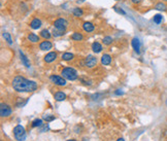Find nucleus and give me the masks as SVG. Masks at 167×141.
Segmentation results:
<instances>
[{
  "label": "nucleus",
  "mask_w": 167,
  "mask_h": 141,
  "mask_svg": "<svg viewBox=\"0 0 167 141\" xmlns=\"http://www.w3.org/2000/svg\"><path fill=\"white\" fill-rule=\"evenodd\" d=\"M154 9L156 10H159V12H166L167 5L165 4V2L164 1H160V2H157V3L155 4Z\"/></svg>",
  "instance_id": "obj_17"
},
{
  "label": "nucleus",
  "mask_w": 167,
  "mask_h": 141,
  "mask_svg": "<svg viewBox=\"0 0 167 141\" xmlns=\"http://www.w3.org/2000/svg\"><path fill=\"white\" fill-rule=\"evenodd\" d=\"M166 105H167V101H166Z\"/></svg>",
  "instance_id": "obj_39"
},
{
  "label": "nucleus",
  "mask_w": 167,
  "mask_h": 141,
  "mask_svg": "<svg viewBox=\"0 0 167 141\" xmlns=\"http://www.w3.org/2000/svg\"><path fill=\"white\" fill-rule=\"evenodd\" d=\"M115 94L117 95V96H121V95H124V92H122V90H117L115 92Z\"/></svg>",
  "instance_id": "obj_32"
},
{
  "label": "nucleus",
  "mask_w": 167,
  "mask_h": 141,
  "mask_svg": "<svg viewBox=\"0 0 167 141\" xmlns=\"http://www.w3.org/2000/svg\"><path fill=\"white\" fill-rule=\"evenodd\" d=\"M62 60L63 61H66V62H68V61H71L72 59L74 58V55L73 54H71V53H64L63 55H62Z\"/></svg>",
  "instance_id": "obj_22"
},
{
  "label": "nucleus",
  "mask_w": 167,
  "mask_h": 141,
  "mask_svg": "<svg viewBox=\"0 0 167 141\" xmlns=\"http://www.w3.org/2000/svg\"><path fill=\"white\" fill-rule=\"evenodd\" d=\"M20 59H21V61H22L24 66H26L27 68H30V66H31L30 61H29V59L25 56V54H24L22 51H20Z\"/></svg>",
  "instance_id": "obj_15"
},
{
  "label": "nucleus",
  "mask_w": 167,
  "mask_h": 141,
  "mask_svg": "<svg viewBox=\"0 0 167 141\" xmlns=\"http://www.w3.org/2000/svg\"><path fill=\"white\" fill-rule=\"evenodd\" d=\"M27 39L32 43H37L40 40V36L36 35L35 33H29L27 35Z\"/></svg>",
  "instance_id": "obj_19"
},
{
  "label": "nucleus",
  "mask_w": 167,
  "mask_h": 141,
  "mask_svg": "<svg viewBox=\"0 0 167 141\" xmlns=\"http://www.w3.org/2000/svg\"><path fill=\"white\" fill-rule=\"evenodd\" d=\"M39 36L41 37V38H44V39L50 40L51 37L53 36V34L51 33V32L48 31V29H42V30L40 31V33H39Z\"/></svg>",
  "instance_id": "obj_18"
},
{
  "label": "nucleus",
  "mask_w": 167,
  "mask_h": 141,
  "mask_svg": "<svg viewBox=\"0 0 167 141\" xmlns=\"http://www.w3.org/2000/svg\"><path fill=\"white\" fill-rule=\"evenodd\" d=\"M50 79L54 85H56L58 86H65L67 85L65 78L63 76H60V75H57V74H52L50 76Z\"/></svg>",
  "instance_id": "obj_6"
},
{
  "label": "nucleus",
  "mask_w": 167,
  "mask_h": 141,
  "mask_svg": "<svg viewBox=\"0 0 167 141\" xmlns=\"http://www.w3.org/2000/svg\"><path fill=\"white\" fill-rule=\"evenodd\" d=\"M56 116L55 115H44V116H42V120L48 122V123H50V122H53L55 121Z\"/></svg>",
  "instance_id": "obj_29"
},
{
  "label": "nucleus",
  "mask_w": 167,
  "mask_h": 141,
  "mask_svg": "<svg viewBox=\"0 0 167 141\" xmlns=\"http://www.w3.org/2000/svg\"><path fill=\"white\" fill-rule=\"evenodd\" d=\"M72 15H73L75 18H80L84 15V10L83 9H80V7H74V9H72Z\"/></svg>",
  "instance_id": "obj_20"
},
{
  "label": "nucleus",
  "mask_w": 167,
  "mask_h": 141,
  "mask_svg": "<svg viewBox=\"0 0 167 141\" xmlns=\"http://www.w3.org/2000/svg\"><path fill=\"white\" fill-rule=\"evenodd\" d=\"M12 89L18 93H33L37 90V83L34 80H30L28 78L18 75L15 76L12 81Z\"/></svg>",
  "instance_id": "obj_1"
},
{
  "label": "nucleus",
  "mask_w": 167,
  "mask_h": 141,
  "mask_svg": "<svg viewBox=\"0 0 167 141\" xmlns=\"http://www.w3.org/2000/svg\"><path fill=\"white\" fill-rule=\"evenodd\" d=\"M153 22H154L156 25H160V24L163 22L162 15H160V13H157V15H155L154 18H153Z\"/></svg>",
  "instance_id": "obj_23"
},
{
  "label": "nucleus",
  "mask_w": 167,
  "mask_h": 141,
  "mask_svg": "<svg viewBox=\"0 0 167 141\" xmlns=\"http://www.w3.org/2000/svg\"><path fill=\"white\" fill-rule=\"evenodd\" d=\"M101 64L104 65V66H108L112 63V56L108 55V54H104L101 57Z\"/></svg>",
  "instance_id": "obj_14"
},
{
  "label": "nucleus",
  "mask_w": 167,
  "mask_h": 141,
  "mask_svg": "<svg viewBox=\"0 0 167 141\" xmlns=\"http://www.w3.org/2000/svg\"><path fill=\"white\" fill-rule=\"evenodd\" d=\"M2 36H3V38L5 39V41L9 43V45L12 44V35H10L9 32H3V34H2Z\"/></svg>",
  "instance_id": "obj_24"
},
{
  "label": "nucleus",
  "mask_w": 167,
  "mask_h": 141,
  "mask_svg": "<svg viewBox=\"0 0 167 141\" xmlns=\"http://www.w3.org/2000/svg\"><path fill=\"white\" fill-rule=\"evenodd\" d=\"M80 83H83V85H85V86H92V83H93V81L91 80V79H89V78L87 77H85V76H82V77H80Z\"/></svg>",
  "instance_id": "obj_26"
},
{
  "label": "nucleus",
  "mask_w": 167,
  "mask_h": 141,
  "mask_svg": "<svg viewBox=\"0 0 167 141\" xmlns=\"http://www.w3.org/2000/svg\"><path fill=\"white\" fill-rule=\"evenodd\" d=\"M131 45H132V48H133V50H134L135 53H137V54L140 53L141 42H140V40H139V38H137V37H134V38H132Z\"/></svg>",
  "instance_id": "obj_8"
},
{
  "label": "nucleus",
  "mask_w": 167,
  "mask_h": 141,
  "mask_svg": "<svg viewBox=\"0 0 167 141\" xmlns=\"http://www.w3.org/2000/svg\"><path fill=\"white\" fill-rule=\"evenodd\" d=\"M71 39L74 40V41H82V40H84V35L80 32H74L71 35Z\"/></svg>",
  "instance_id": "obj_21"
},
{
  "label": "nucleus",
  "mask_w": 167,
  "mask_h": 141,
  "mask_svg": "<svg viewBox=\"0 0 167 141\" xmlns=\"http://www.w3.org/2000/svg\"><path fill=\"white\" fill-rule=\"evenodd\" d=\"M61 76H63L66 80L74 81L79 78V74L75 69L71 68V67H65L61 70Z\"/></svg>",
  "instance_id": "obj_2"
},
{
  "label": "nucleus",
  "mask_w": 167,
  "mask_h": 141,
  "mask_svg": "<svg viewBox=\"0 0 167 141\" xmlns=\"http://www.w3.org/2000/svg\"><path fill=\"white\" fill-rule=\"evenodd\" d=\"M150 1H154V0H150Z\"/></svg>",
  "instance_id": "obj_38"
},
{
  "label": "nucleus",
  "mask_w": 167,
  "mask_h": 141,
  "mask_svg": "<svg viewBox=\"0 0 167 141\" xmlns=\"http://www.w3.org/2000/svg\"><path fill=\"white\" fill-rule=\"evenodd\" d=\"M117 141H125V140H124V138H119Z\"/></svg>",
  "instance_id": "obj_34"
},
{
  "label": "nucleus",
  "mask_w": 167,
  "mask_h": 141,
  "mask_svg": "<svg viewBox=\"0 0 167 141\" xmlns=\"http://www.w3.org/2000/svg\"><path fill=\"white\" fill-rule=\"evenodd\" d=\"M52 48H53V43L50 41V40H47V39H44V41H41L39 43V48H40V51H50V50H52Z\"/></svg>",
  "instance_id": "obj_10"
},
{
  "label": "nucleus",
  "mask_w": 167,
  "mask_h": 141,
  "mask_svg": "<svg viewBox=\"0 0 167 141\" xmlns=\"http://www.w3.org/2000/svg\"><path fill=\"white\" fill-rule=\"evenodd\" d=\"M163 1H164V2H167V0H163Z\"/></svg>",
  "instance_id": "obj_37"
},
{
  "label": "nucleus",
  "mask_w": 167,
  "mask_h": 141,
  "mask_svg": "<svg viewBox=\"0 0 167 141\" xmlns=\"http://www.w3.org/2000/svg\"><path fill=\"white\" fill-rule=\"evenodd\" d=\"M39 131L40 132H41V133H44V132H45V131H48V129H50V128H48V125L47 124V125H42V126L41 127H39Z\"/></svg>",
  "instance_id": "obj_31"
},
{
  "label": "nucleus",
  "mask_w": 167,
  "mask_h": 141,
  "mask_svg": "<svg viewBox=\"0 0 167 141\" xmlns=\"http://www.w3.org/2000/svg\"><path fill=\"white\" fill-rule=\"evenodd\" d=\"M54 28L58 29V30L60 31L66 32L67 28H68V21H67L66 19L59 18L54 22Z\"/></svg>",
  "instance_id": "obj_4"
},
{
  "label": "nucleus",
  "mask_w": 167,
  "mask_h": 141,
  "mask_svg": "<svg viewBox=\"0 0 167 141\" xmlns=\"http://www.w3.org/2000/svg\"><path fill=\"white\" fill-rule=\"evenodd\" d=\"M0 141H2V140H0Z\"/></svg>",
  "instance_id": "obj_40"
},
{
  "label": "nucleus",
  "mask_w": 167,
  "mask_h": 141,
  "mask_svg": "<svg viewBox=\"0 0 167 141\" xmlns=\"http://www.w3.org/2000/svg\"><path fill=\"white\" fill-rule=\"evenodd\" d=\"M112 9H115V12H117L118 13H120V15L126 16V12H125V10H123L122 9H119V7H117V6H114Z\"/></svg>",
  "instance_id": "obj_30"
},
{
  "label": "nucleus",
  "mask_w": 167,
  "mask_h": 141,
  "mask_svg": "<svg viewBox=\"0 0 167 141\" xmlns=\"http://www.w3.org/2000/svg\"><path fill=\"white\" fill-rule=\"evenodd\" d=\"M42 125L44 124H42L41 118H35V120L32 122L31 126H32V128H39V127H41Z\"/></svg>",
  "instance_id": "obj_25"
},
{
  "label": "nucleus",
  "mask_w": 167,
  "mask_h": 141,
  "mask_svg": "<svg viewBox=\"0 0 167 141\" xmlns=\"http://www.w3.org/2000/svg\"><path fill=\"white\" fill-rule=\"evenodd\" d=\"M57 57H58V54L56 53V51H50V53H48L47 55L44 57V60L45 63H53L54 61H56Z\"/></svg>",
  "instance_id": "obj_9"
},
{
  "label": "nucleus",
  "mask_w": 167,
  "mask_h": 141,
  "mask_svg": "<svg viewBox=\"0 0 167 141\" xmlns=\"http://www.w3.org/2000/svg\"><path fill=\"white\" fill-rule=\"evenodd\" d=\"M97 63H98V59L93 55H88L85 58V60H84V65L89 69L94 68L97 65Z\"/></svg>",
  "instance_id": "obj_5"
},
{
  "label": "nucleus",
  "mask_w": 167,
  "mask_h": 141,
  "mask_svg": "<svg viewBox=\"0 0 167 141\" xmlns=\"http://www.w3.org/2000/svg\"><path fill=\"white\" fill-rule=\"evenodd\" d=\"M52 34H53V36L55 37V38H57V37H61V36H63V35L65 34V32L60 31V30H58V29L54 28V29H53V31H52Z\"/></svg>",
  "instance_id": "obj_27"
},
{
  "label": "nucleus",
  "mask_w": 167,
  "mask_h": 141,
  "mask_svg": "<svg viewBox=\"0 0 167 141\" xmlns=\"http://www.w3.org/2000/svg\"><path fill=\"white\" fill-rule=\"evenodd\" d=\"M13 136H15L16 140L18 141H25L27 138L26 130L23 126L21 125H17V126L13 128Z\"/></svg>",
  "instance_id": "obj_3"
},
{
  "label": "nucleus",
  "mask_w": 167,
  "mask_h": 141,
  "mask_svg": "<svg viewBox=\"0 0 167 141\" xmlns=\"http://www.w3.org/2000/svg\"><path fill=\"white\" fill-rule=\"evenodd\" d=\"M12 109L6 103H1L0 104V115L1 118H9V115H12Z\"/></svg>",
  "instance_id": "obj_7"
},
{
  "label": "nucleus",
  "mask_w": 167,
  "mask_h": 141,
  "mask_svg": "<svg viewBox=\"0 0 167 141\" xmlns=\"http://www.w3.org/2000/svg\"><path fill=\"white\" fill-rule=\"evenodd\" d=\"M85 0H77V3H80V2H84Z\"/></svg>",
  "instance_id": "obj_35"
},
{
  "label": "nucleus",
  "mask_w": 167,
  "mask_h": 141,
  "mask_svg": "<svg viewBox=\"0 0 167 141\" xmlns=\"http://www.w3.org/2000/svg\"><path fill=\"white\" fill-rule=\"evenodd\" d=\"M67 141H76L75 139H69V140H67Z\"/></svg>",
  "instance_id": "obj_36"
},
{
  "label": "nucleus",
  "mask_w": 167,
  "mask_h": 141,
  "mask_svg": "<svg viewBox=\"0 0 167 141\" xmlns=\"http://www.w3.org/2000/svg\"><path fill=\"white\" fill-rule=\"evenodd\" d=\"M91 48H92V51L95 54H99V53H101L102 50H103V47H102V44H101L100 42L94 41L92 43V45H91Z\"/></svg>",
  "instance_id": "obj_13"
},
{
  "label": "nucleus",
  "mask_w": 167,
  "mask_h": 141,
  "mask_svg": "<svg viewBox=\"0 0 167 141\" xmlns=\"http://www.w3.org/2000/svg\"><path fill=\"white\" fill-rule=\"evenodd\" d=\"M54 98H55L56 101H58V102L64 101V100L66 99V94L61 91H58V92H56L55 95H54Z\"/></svg>",
  "instance_id": "obj_16"
},
{
  "label": "nucleus",
  "mask_w": 167,
  "mask_h": 141,
  "mask_svg": "<svg viewBox=\"0 0 167 141\" xmlns=\"http://www.w3.org/2000/svg\"><path fill=\"white\" fill-rule=\"evenodd\" d=\"M42 25V22L39 20L38 18H33L30 22V24H29V26H30L31 29H33V30H37V29H39L40 27Z\"/></svg>",
  "instance_id": "obj_11"
},
{
  "label": "nucleus",
  "mask_w": 167,
  "mask_h": 141,
  "mask_svg": "<svg viewBox=\"0 0 167 141\" xmlns=\"http://www.w3.org/2000/svg\"><path fill=\"white\" fill-rule=\"evenodd\" d=\"M102 42H103L104 45H110L112 43V36H104L103 39H102Z\"/></svg>",
  "instance_id": "obj_28"
},
{
  "label": "nucleus",
  "mask_w": 167,
  "mask_h": 141,
  "mask_svg": "<svg viewBox=\"0 0 167 141\" xmlns=\"http://www.w3.org/2000/svg\"><path fill=\"white\" fill-rule=\"evenodd\" d=\"M141 1L142 0H131V2L133 4H139V3H141Z\"/></svg>",
  "instance_id": "obj_33"
},
{
  "label": "nucleus",
  "mask_w": 167,
  "mask_h": 141,
  "mask_svg": "<svg viewBox=\"0 0 167 141\" xmlns=\"http://www.w3.org/2000/svg\"><path fill=\"white\" fill-rule=\"evenodd\" d=\"M83 29L85 32H88V33H91L95 30V26L93 25V23L91 22H84L83 23Z\"/></svg>",
  "instance_id": "obj_12"
}]
</instances>
